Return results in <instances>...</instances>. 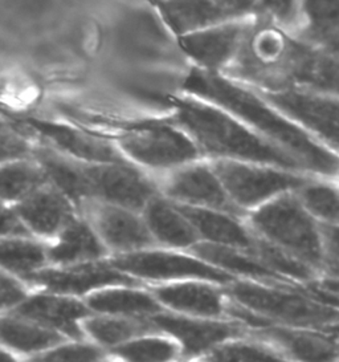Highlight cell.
<instances>
[{
	"label": "cell",
	"mask_w": 339,
	"mask_h": 362,
	"mask_svg": "<svg viewBox=\"0 0 339 362\" xmlns=\"http://www.w3.org/2000/svg\"><path fill=\"white\" fill-rule=\"evenodd\" d=\"M182 86L189 96L231 113L258 136L285 150L302 170L322 177L339 175V154L268 103L254 88L198 66L191 68Z\"/></svg>",
	"instance_id": "6da1fadb"
},
{
	"label": "cell",
	"mask_w": 339,
	"mask_h": 362,
	"mask_svg": "<svg viewBox=\"0 0 339 362\" xmlns=\"http://www.w3.org/2000/svg\"><path fill=\"white\" fill-rule=\"evenodd\" d=\"M174 121L195 145L201 156L213 160H240L275 166L285 170H302L285 150L258 136L231 113L199 98L175 100Z\"/></svg>",
	"instance_id": "7a4b0ae2"
},
{
	"label": "cell",
	"mask_w": 339,
	"mask_h": 362,
	"mask_svg": "<svg viewBox=\"0 0 339 362\" xmlns=\"http://www.w3.org/2000/svg\"><path fill=\"white\" fill-rule=\"evenodd\" d=\"M299 44L295 33L264 18H254L222 75L256 90H280Z\"/></svg>",
	"instance_id": "3957f363"
},
{
	"label": "cell",
	"mask_w": 339,
	"mask_h": 362,
	"mask_svg": "<svg viewBox=\"0 0 339 362\" xmlns=\"http://www.w3.org/2000/svg\"><path fill=\"white\" fill-rule=\"evenodd\" d=\"M254 227L272 242L310 264L322 260L318 230L302 203L290 195L278 197L252 215Z\"/></svg>",
	"instance_id": "277c9868"
},
{
	"label": "cell",
	"mask_w": 339,
	"mask_h": 362,
	"mask_svg": "<svg viewBox=\"0 0 339 362\" xmlns=\"http://www.w3.org/2000/svg\"><path fill=\"white\" fill-rule=\"evenodd\" d=\"M118 149L137 163L154 169H172L201 157L195 142L177 125H141L118 137Z\"/></svg>",
	"instance_id": "5b68a950"
},
{
	"label": "cell",
	"mask_w": 339,
	"mask_h": 362,
	"mask_svg": "<svg viewBox=\"0 0 339 362\" xmlns=\"http://www.w3.org/2000/svg\"><path fill=\"white\" fill-rule=\"evenodd\" d=\"M211 168L232 202L243 207H252L273 195L302 189L310 182L293 171L240 160H213Z\"/></svg>",
	"instance_id": "8992f818"
},
{
	"label": "cell",
	"mask_w": 339,
	"mask_h": 362,
	"mask_svg": "<svg viewBox=\"0 0 339 362\" xmlns=\"http://www.w3.org/2000/svg\"><path fill=\"white\" fill-rule=\"evenodd\" d=\"M257 92L321 144L339 154V97L301 89Z\"/></svg>",
	"instance_id": "52a82bcc"
},
{
	"label": "cell",
	"mask_w": 339,
	"mask_h": 362,
	"mask_svg": "<svg viewBox=\"0 0 339 362\" xmlns=\"http://www.w3.org/2000/svg\"><path fill=\"white\" fill-rule=\"evenodd\" d=\"M233 298L256 313L296 324H322L339 319L338 312L322 307L304 296L278 289L239 283L232 288Z\"/></svg>",
	"instance_id": "ba28073f"
},
{
	"label": "cell",
	"mask_w": 339,
	"mask_h": 362,
	"mask_svg": "<svg viewBox=\"0 0 339 362\" xmlns=\"http://www.w3.org/2000/svg\"><path fill=\"white\" fill-rule=\"evenodd\" d=\"M84 171L93 195L122 209L139 210L153 199L155 192L153 183L129 162H84Z\"/></svg>",
	"instance_id": "9c48e42d"
},
{
	"label": "cell",
	"mask_w": 339,
	"mask_h": 362,
	"mask_svg": "<svg viewBox=\"0 0 339 362\" xmlns=\"http://www.w3.org/2000/svg\"><path fill=\"white\" fill-rule=\"evenodd\" d=\"M251 21L252 19L222 23L180 36V47L195 63V66L222 74L232 64Z\"/></svg>",
	"instance_id": "30bf717a"
},
{
	"label": "cell",
	"mask_w": 339,
	"mask_h": 362,
	"mask_svg": "<svg viewBox=\"0 0 339 362\" xmlns=\"http://www.w3.org/2000/svg\"><path fill=\"white\" fill-rule=\"evenodd\" d=\"M27 127L52 145L51 148L74 160L88 163H125L126 157L109 141L90 136L63 124L27 119Z\"/></svg>",
	"instance_id": "8fae6325"
},
{
	"label": "cell",
	"mask_w": 339,
	"mask_h": 362,
	"mask_svg": "<svg viewBox=\"0 0 339 362\" xmlns=\"http://www.w3.org/2000/svg\"><path fill=\"white\" fill-rule=\"evenodd\" d=\"M281 89L339 97V54H328L301 40Z\"/></svg>",
	"instance_id": "7c38bea8"
},
{
	"label": "cell",
	"mask_w": 339,
	"mask_h": 362,
	"mask_svg": "<svg viewBox=\"0 0 339 362\" xmlns=\"http://www.w3.org/2000/svg\"><path fill=\"white\" fill-rule=\"evenodd\" d=\"M166 192L183 202L207 206L215 210L237 213L239 209L225 192L211 166L189 163L180 166L167 181Z\"/></svg>",
	"instance_id": "4fadbf2b"
},
{
	"label": "cell",
	"mask_w": 339,
	"mask_h": 362,
	"mask_svg": "<svg viewBox=\"0 0 339 362\" xmlns=\"http://www.w3.org/2000/svg\"><path fill=\"white\" fill-rule=\"evenodd\" d=\"M113 266L129 271L138 276L150 279L201 277L220 283L231 280L230 275L198 260L163 252H141L118 257L113 262Z\"/></svg>",
	"instance_id": "5bb4252c"
},
{
	"label": "cell",
	"mask_w": 339,
	"mask_h": 362,
	"mask_svg": "<svg viewBox=\"0 0 339 362\" xmlns=\"http://www.w3.org/2000/svg\"><path fill=\"white\" fill-rule=\"evenodd\" d=\"M157 6L163 21L178 37L232 22L215 0H158Z\"/></svg>",
	"instance_id": "9a60e30c"
},
{
	"label": "cell",
	"mask_w": 339,
	"mask_h": 362,
	"mask_svg": "<svg viewBox=\"0 0 339 362\" xmlns=\"http://www.w3.org/2000/svg\"><path fill=\"white\" fill-rule=\"evenodd\" d=\"M21 219L37 234L57 233L71 221V206L68 198L54 186H42L23 199L18 207Z\"/></svg>",
	"instance_id": "2e32d148"
},
{
	"label": "cell",
	"mask_w": 339,
	"mask_h": 362,
	"mask_svg": "<svg viewBox=\"0 0 339 362\" xmlns=\"http://www.w3.org/2000/svg\"><path fill=\"white\" fill-rule=\"evenodd\" d=\"M30 280L61 293H84L109 284H134L129 277L105 266H83L66 271H42L28 275Z\"/></svg>",
	"instance_id": "e0dca14e"
},
{
	"label": "cell",
	"mask_w": 339,
	"mask_h": 362,
	"mask_svg": "<svg viewBox=\"0 0 339 362\" xmlns=\"http://www.w3.org/2000/svg\"><path fill=\"white\" fill-rule=\"evenodd\" d=\"M33 158L42 166L48 181L66 198L77 202L93 195L85 174L84 162L74 160L52 148H36Z\"/></svg>",
	"instance_id": "ac0fdd59"
},
{
	"label": "cell",
	"mask_w": 339,
	"mask_h": 362,
	"mask_svg": "<svg viewBox=\"0 0 339 362\" xmlns=\"http://www.w3.org/2000/svg\"><path fill=\"white\" fill-rule=\"evenodd\" d=\"M153 321L162 329L174 334L183 344L184 353L189 356L199 354L239 333L236 327L222 322L194 321L166 315L155 316Z\"/></svg>",
	"instance_id": "d6986e66"
},
{
	"label": "cell",
	"mask_w": 339,
	"mask_h": 362,
	"mask_svg": "<svg viewBox=\"0 0 339 362\" xmlns=\"http://www.w3.org/2000/svg\"><path fill=\"white\" fill-rule=\"evenodd\" d=\"M88 313V309L74 300L51 296L30 298L18 309V315L23 317L53 327L74 339L83 337L76 321L83 319Z\"/></svg>",
	"instance_id": "ffe728a7"
},
{
	"label": "cell",
	"mask_w": 339,
	"mask_h": 362,
	"mask_svg": "<svg viewBox=\"0 0 339 362\" xmlns=\"http://www.w3.org/2000/svg\"><path fill=\"white\" fill-rule=\"evenodd\" d=\"M298 39L316 48L339 39V0H301Z\"/></svg>",
	"instance_id": "44dd1931"
},
{
	"label": "cell",
	"mask_w": 339,
	"mask_h": 362,
	"mask_svg": "<svg viewBox=\"0 0 339 362\" xmlns=\"http://www.w3.org/2000/svg\"><path fill=\"white\" fill-rule=\"evenodd\" d=\"M97 224L106 242L116 248L129 250L153 243L148 228L133 214L118 206L100 207Z\"/></svg>",
	"instance_id": "7402d4cb"
},
{
	"label": "cell",
	"mask_w": 339,
	"mask_h": 362,
	"mask_svg": "<svg viewBox=\"0 0 339 362\" xmlns=\"http://www.w3.org/2000/svg\"><path fill=\"white\" fill-rule=\"evenodd\" d=\"M177 209L201 234L215 242V245L242 248H249L254 245L243 227L227 215L191 206H178Z\"/></svg>",
	"instance_id": "603a6c76"
},
{
	"label": "cell",
	"mask_w": 339,
	"mask_h": 362,
	"mask_svg": "<svg viewBox=\"0 0 339 362\" xmlns=\"http://www.w3.org/2000/svg\"><path fill=\"white\" fill-rule=\"evenodd\" d=\"M48 181L35 158L12 160L0 165V199H25Z\"/></svg>",
	"instance_id": "cb8c5ba5"
},
{
	"label": "cell",
	"mask_w": 339,
	"mask_h": 362,
	"mask_svg": "<svg viewBox=\"0 0 339 362\" xmlns=\"http://www.w3.org/2000/svg\"><path fill=\"white\" fill-rule=\"evenodd\" d=\"M158 298L172 308L203 316H216L222 312L219 292L207 286L186 283L157 291Z\"/></svg>",
	"instance_id": "d4e9b609"
},
{
	"label": "cell",
	"mask_w": 339,
	"mask_h": 362,
	"mask_svg": "<svg viewBox=\"0 0 339 362\" xmlns=\"http://www.w3.org/2000/svg\"><path fill=\"white\" fill-rule=\"evenodd\" d=\"M148 222L154 235L169 245H190L196 240L194 226L177 207H171L160 199L148 202Z\"/></svg>",
	"instance_id": "484cf974"
},
{
	"label": "cell",
	"mask_w": 339,
	"mask_h": 362,
	"mask_svg": "<svg viewBox=\"0 0 339 362\" xmlns=\"http://www.w3.org/2000/svg\"><path fill=\"white\" fill-rule=\"evenodd\" d=\"M265 333L299 362H333L337 357L334 346L316 336L286 329H268Z\"/></svg>",
	"instance_id": "4316f807"
},
{
	"label": "cell",
	"mask_w": 339,
	"mask_h": 362,
	"mask_svg": "<svg viewBox=\"0 0 339 362\" xmlns=\"http://www.w3.org/2000/svg\"><path fill=\"white\" fill-rule=\"evenodd\" d=\"M104 255V248L84 223L66 226L60 242L51 248L49 257L57 263H73Z\"/></svg>",
	"instance_id": "83f0119b"
},
{
	"label": "cell",
	"mask_w": 339,
	"mask_h": 362,
	"mask_svg": "<svg viewBox=\"0 0 339 362\" xmlns=\"http://www.w3.org/2000/svg\"><path fill=\"white\" fill-rule=\"evenodd\" d=\"M0 340L21 351H42L63 340L60 334L15 320H0Z\"/></svg>",
	"instance_id": "f1b7e54d"
},
{
	"label": "cell",
	"mask_w": 339,
	"mask_h": 362,
	"mask_svg": "<svg viewBox=\"0 0 339 362\" xmlns=\"http://www.w3.org/2000/svg\"><path fill=\"white\" fill-rule=\"evenodd\" d=\"M195 254L207 259L216 266L256 279H275V272L268 267L239 254L232 248L222 245H201L195 247Z\"/></svg>",
	"instance_id": "f546056e"
},
{
	"label": "cell",
	"mask_w": 339,
	"mask_h": 362,
	"mask_svg": "<svg viewBox=\"0 0 339 362\" xmlns=\"http://www.w3.org/2000/svg\"><path fill=\"white\" fill-rule=\"evenodd\" d=\"M89 305L109 313H154L159 305L153 298L136 291H106L89 298Z\"/></svg>",
	"instance_id": "4dcf8cb0"
},
{
	"label": "cell",
	"mask_w": 339,
	"mask_h": 362,
	"mask_svg": "<svg viewBox=\"0 0 339 362\" xmlns=\"http://www.w3.org/2000/svg\"><path fill=\"white\" fill-rule=\"evenodd\" d=\"M42 245L25 240L0 242V266L19 274H30L44 264Z\"/></svg>",
	"instance_id": "1f68e13d"
},
{
	"label": "cell",
	"mask_w": 339,
	"mask_h": 362,
	"mask_svg": "<svg viewBox=\"0 0 339 362\" xmlns=\"http://www.w3.org/2000/svg\"><path fill=\"white\" fill-rule=\"evenodd\" d=\"M301 203L318 218L339 224V192L331 186L309 182L301 190Z\"/></svg>",
	"instance_id": "d6a6232c"
},
{
	"label": "cell",
	"mask_w": 339,
	"mask_h": 362,
	"mask_svg": "<svg viewBox=\"0 0 339 362\" xmlns=\"http://www.w3.org/2000/svg\"><path fill=\"white\" fill-rule=\"evenodd\" d=\"M177 351L169 341L148 339L119 346L116 353L129 362H169L177 357Z\"/></svg>",
	"instance_id": "836d02e7"
},
{
	"label": "cell",
	"mask_w": 339,
	"mask_h": 362,
	"mask_svg": "<svg viewBox=\"0 0 339 362\" xmlns=\"http://www.w3.org/2000/svg\"><path fill=\"white\" fill-rule=\"evenodd\" d=\"M86 330L95 340L106 345H114L148 330V325L136 321L95 319L85 322Z\"/></svg>",
	"instance_id": "e575fe53"
},
{
	"label": "cell",
	"mask_w": 339,
	"mask_h": 362,
	"mask_svg": "<svg viewBox=\"0 0 339 362\" xmlns=\"http://www.w3.org/2000/svg\"><path fill=\"white\" fill-rule=\"evenodd\" d=\"M256 7L257 18H264L296 33L301 18V0H256Z\"/></svg>",
	"instance_id": "d590c367"
},
{
	"label": "cell",
	"mask_w": 339,
	"mask_h": 362,
	"mask_svg": "<svg viewBox=\"0 0 339 362\" xmlns=\"http://www.w3.org/2000/svg\"><path fill=\"white\" fill-rule=\"evenodd\" d=\"M257 251L260 254V257L263 259L265 266L268 267L270 271H277L280 274H284L295 279H301V280H309L310 277H313L311 269L304 262L297 260L293 256L287 255L280 247L260 242L257 245Z\"/></svg>",
	"instance_id": "8d00e7d4"
},
{
	"label": "cell",
	"mask_w": 339,
	"mask_h": 362,
	"mask_svg": "<svg viewBox=\"0 0 339 362\" xmlns=\"http://www.w3.org/2000/svg\"><path fill=\"white\" fill-rule=\"evenodd\" d=\"M207 362H287L263 348L249 344H228L215 349L206 358Z\"/></svg>",
	"instance_id": "74e56055"
},
{
	"label": "cell",
	"mask_w": 339,
	"mask_h": 362,
	"mask_svg": "<svg viewBox=\"0 0 339 362\" xmlns=\"http://www.w3.org/2000/svg\"><path fill=\"white\" fill-rule=\"evenodd\" d=\"M35 146L16 127L0 119V165L12 160L33 158Z\"/></svg>",
	"instance_id": "f35d334b"
},
{
	"label": "cell",
	"mask_w": 339,
	"mask_h": 362,
	"mask_svg": "<svg viewBox=\"0 0 339 362\" xmlns=\"http://www.w3.org/2000/svg\"><path fill=\"white\" fill-rule=\"evenodd\" d=\"M100 358V351L93 346L69 345L42 357H36L31 362H98Z\"/></svg>",
	"instance_id": "ab89813d"
},
{
	"label": "cell",
	"mask_w": 339,
	"mask_h": 362,
	"mask_svg": "<svg viewBox=\"0 0 339 362\" xmlns=\"http://www.w3.org/2000/svg\"><path fill=\"white\" fill-rule=\"evenodd\" d=\"M232 21H245L257 18L256 0H215Z\"/></svg>",
	"instance_id": "60d3db41"
},
{
	"label": "cell",
	"mask_w": 339,
	"mask_h": 362,
	"mask_svg": "<svg viewBox=\"0 0 339 362\" xmlns=\"http://www.w3.org/2000/svg\"><path fill=\"white\" fill-rule=\"evenodd\" d=\"M25 298L23 288L10 277L0 274V308H6L20 303Z\"/></svg>",
	"instance_id": "b9f144b4"
},
{
	"label": "cell",
	"mask_w": 339,
	"mask_h": 362,
	"mask_svg": "<svg viewBox=\"0 0 339 362\" xmlns=\"http://www.w3.org/2000/svg\"><path fill=\"white\" fill-rule=\"evenodd\" d=\"M27 230L16 215L0 204V235H24Z\"/></svg>",
	"instance_id": "7bdbcfd3"
},
{
	"label": "cell",
	"mask_w": 339,
	"mask_h": 362,
	"mask_svg": "<svg viewBox=\"0 0 339 362\" xmlns=\"http://www.w3.org/2000/svg\"><path fill=\"white\" fill-rule=\"evenodd\" d=\"M325 245L328 247L331 262H339V226H331L323 228Z\"/></svg>",
	"instance_id": "ee69618b"
},
{
	"label": "cell",
	"mask_w": 339,
	"mask_h": 362,
	"mask_svg": "<svg viewBox=\"0 0 339 362\" xmlns=\"http://www.w3.org/2000/svg\"><path fill=\"white\" fill-rule=\"evenodd\" d=\"M319 49L328 52V54H339V39L334 40L333 43L328 44L325 48H319Z\"/></svg>",
	"instance_id": "f6af8a7d"
},
{
	"label": "cell",
	"mask_w": 339,
	"mask_h": 362,
	"mask_svg": "<svg viewBox=\"0 0 339 362\" xmlns=\"http://www.w3.org/2000/svg\"><path fill=\"white\" fill-rule=\"evenodd\" d=\"M328 268H330V271H331V274H333L334 276L339 277V262H331V260H330Z\"/></svg>",
	"instance_id": "bcb514c9"
},
{
	"label": "cell",
	"mask_w": 339,
	"mask_h": 362,
	"mask_svg": "<svg viewBox=\"0 0 339 362\" xmlns=\"http://www.w3.org/2000/svg\"><path fill=\"white\" fill-rule=\"evenodd\" d=\"M0 362H16L8 354H6L4 351H0Z\"/></svg>",
	"instance_id": "7dc6e473"
},
{
	"label": "cell",
	"mask_w": 339,
	"mask_h": 362,
	"mask_svg": "<svg viewBox=\"0 0 339 362\" xmlns=\"http://www.w3.org/2000/svg\"><path fill=\"white\" fill-rule=\"evenodd\" d=\"M328 289H330V291H338L339 292V284H334V286H328Z\"/></svg>",
	"instance_id": "c3c4849f"
}]
</instances>
